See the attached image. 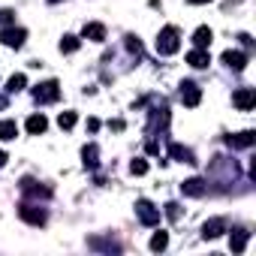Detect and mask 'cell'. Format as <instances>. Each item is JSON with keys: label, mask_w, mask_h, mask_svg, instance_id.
<instances>
[{"label": "cell", "mask_w": 256, "mask_h": 256, "mask_svg": "<svg viewBox=\"0 0 256 256\" xmlns=\"http://www.w3.org/2000/svg\"><path fill=\"white\" fill-rule=\"evenodd\" d=\"M178 48H181V34H178L175 24H166V28L160 30V36H157V54L169 58V54H175Z\"/></svg>", "instance_id": "1"}, {"label": "cell", "mask_w": 256, "mask_h": 256, "mask_svg": "<svg viewBox=\"0 0 256 256\" xmlns=\"http://www.w3.org/2000/svg\"><path fill=\"white\" fill-rule=\"evenodd\" d=\"M24 40H28V30H24V28H12V24H6L4 30H0V42H4L6 48H22Z\"/></svg>", "instance_id": "2"}, {"label": "cell", "mask_w": 256, "mask_h": 256, "mask_svg": "<svg viewBox=\"0 0 256 256\" xmlns=\"http://www.w3.org/2000/svg\"><path fill=\"white\" fill-rule=\"evenodd\" d=\"M58 96H60V84L54 78H48V82H42V84L34 88V100L36 102H54Z\"/></svg>", "instance_id": "3"}, {"label": "cell", "mask_w": 256, "mask_h": 256, "mask_svg": "<svg viewBox=\"0 0 256 256\" xmlns=\"http://www.w3.org/2000/svg\"><path fill=\"white\" fill-rule=\"evenodd\" d=\"M18 217H22L24 223H30V226H42V223H46V208L30 205V202H22V205H18Z\"/></svg>", "instance_id": "4"}, {"label": "cell", "mask_w": 256, "mask_h": 256, "mask_svg": "<svg viewBox=\"0 0 256 256\" xmlns=\"http://www.w3.org/2000/svg\"><path fill=\"white\" fill-rule=\"evenodd\" d=\"M136 217H139L145 226H157V223H160V208H154L148 199H139V202H136Z\"/></svg>", "instance_id": "5"}, {"label": "cell", "mask_w": 256, "mask_h": 256, "mask_svg": "<svg viewBox=\"0 0 256 256\" xmlns=\"http://www.w3.org/2000/svg\"><path fill=\"white\" fill-rule=\"evenodd\" d=\"M199 100H202L199 84H193V82H181V102H184V106H190V108H196V106H199Z\"/></svg>", "instance_id": "6"}, {"label": "cell", "mask_w": 256, "mask_h": 256, "mask_svg": "<svg viewBox=\"0 0 256 256\" xmlns=\"http://www.w3.org/2000/svg\"><path fill=\"white\" fill-rule=\"evenodd\" d=\"M232 102H235L241 112H250V108L256 106V90H253V88H241V90L232 94Z\"/></svg>", "instance_id": "7"}, {"label": "cell", "mask_w": 256, "mask_h": 256, "mask_svg": "<svg viewBox=\"0 0 256 256\" xmlns=\"http://www.w3.org/2000/svg\"><path fill=\"white\" fill-rule=\"evenodd\" d=\"M18 187H22V193H24V196H42V199H48V196H52V190H48V187H42V184H40V181H34V178H22V184H18Z\"/></svg>", "instance_id": "8"}, {"label": "cell", "mask_w": 256, "mask_h": 256, "mask_svg": "<svg viewBox=\"0 0 256 256\" xmlns=\"http://www.w3.org/2000/svg\"><path fill=\"white\" fill-rule=\"evenodd\" d=\"M220 60H223L229 70H235V72H241V70L247 66V54H244V52H232V48H229V52H223V58H220Z\"/></svg>", "instance_id": "9"}, {"label": "cell", "mask_w": 256, "mask_h": 256, "mask_svg": "<svg viewBox=\"0 0 256 256\" xmlns=\"http://www.w3.org/2000/svg\"><path fill=\"white\" fill-rule=\"evenodd\" d=\"M253 142H256V133H253V130H244V133L226 136V145H229V148H253Z\"/></svg>", "instance_id": "10"}, {"label": "cell", "mask_w": 256, "mask_h": 256, "mask_svg": "<svg viewBox=\"0 0 256 256\" xmlns=\"http://www.w3.org/2000/svg\"><path fill=\"white\" fill-rule=\"evenodd\" d=\"M169 157H172V160H178V163H190V166L196 163V154H193L190 148L178 145V142H172V145H169Z\"/></svg>", "instance_id": "11"}, {"label": "cell", "mask_w": 256, "mask_h": 256, "mask_svg": "<svg viewBox=\"0 0 256 256\" xmlns=\"http://www.w3.org/2000/svg\"><path fill=\"white\" fill-rule=\"evenodd\" d=\"M226 232V220L223 217H214V220H208L205 226H202V238L205 241H211V238H217V235H223Z\"/></svg>", "instance_id": "12"}, {"label": "cell", "mask_w": 256, "mask_h": 256, "mask_svg": "<svg viewBox=\"0 0 256 256\" xmlns=\"http://www.w3.org/2000/svg\"><path fill=\"white\" fill-rule=\"evenodd\" d=\"M205 190H208V181H202V178H190V181L181 184L184 196H205Z\"/></svg>", "instance_id": "13"}, {"label": "cell", "mask_w": 256, "mask_h": 256, "mask_svg": "<svg viewBox=\"0 0 256 256\" xmlns=\"http://www.w3.org/2000/svg\"><path fill=\"white\" fill-rule=\"evenodd\" d=\"M24 126H28V133H30V136H42V133L48 130V120H46V114H30Z\"/></svg>", "instance_id": "14"}, {"label": "cell", "mask_w": 256, "mask_h": 256, "mask_svg": "<svg viewBox=\"0 0 256 256\" xmlns=\"http://www.w3.org/2000/svg\"><path fill=\"white\" fill-rule=\"evenodd\" d=\"M187 64H190L193 70H205V66L211 64V58H208V52H205V48H193V52L187 54Z\"/></svg>", "instance_id": "15"}, {"label": "cell", "mask_w": 256, "mask_h": 256, "mask_svg": "<svg viewBox=\"0 0 256 256\" xmlns=\"http://www.w3.org/2000/svg\"><path fill=\"white\" fill-rule=\"evenodd\" d=\"M84 40H90V42H102L106 40V28L102 24H96V22H90V24H84Z\"/></svg>", "instance_id": "16"}, {"label": "cell", "mask_w": 256, "mask_h": 256, "mask_svg": "<svg viewBox=\"0 0 256 256\" xmlns=\"http://www.w3.org/2000/svg\"><path fill=\"white\" fill-rule=\"evenodd\" d=\"M247 238H250V232H244V229H235V232H232V238H229V247H232V253H244V247H247Z\"/></svg>", "instance_id": "17"}, {"label": "cell", "mask_w": 256, "mask_h": 256, "mask_svg": "<svg viewBox=\"0 0 256 256\" xmlns=\"http://www.w3.org/2000/svg\"><path fill=\"white\" fill-rule=\"evenodd\" d=\"M211 40H214L211 28H196V34H193V46H196V48H208Z\"/></svg>", "instance_id": "18"}, {"label": "cell", "mask_w": 256, "mask_h": 256, "mask_svg": "<svg viewBox=\"0 0 256 256\" xmlns=\"http://www.w3.org/2000/svg\"><path fill=\"white\" fill-rule=\"evenodd\" d=\"M18 136V124L16 120H0V142H10Z\"/></svg>", "instance_id": "19"}, {"label": "cell", "mask_w": 256, "mask_h": 256, "mask_svg": "<svg viewBox=\"0 0 256 256\" xmlns=\"http://www.w3.org/2000/svg\"><path fill=\"white\" fill-rule=\"evenodd\" d=\"M82 157H84V169H96V157H100V148L96 145H84V151H82Z\"/></svg>", "instance_id": "20"}, {"label": "cell", "mask_w": 256, "mask_h": 256, "mask_svg": "<svg viewBox=\"0 0 256 256\" xmlns=\"http://www.w3.org/2000/svg\"><path fill=\"white\" fill-rule=\"evenodd\" d=\"M76 120H78L76 112H60V114H58V126H60V130H72Z\"/></svg>", "instance_id": "21"}, {"label": "cell", "mask_w": 256, "mask_h": 256, "mask_svg": "<svg viewBox=\"0 0 256 256\" xmlns=\"http://www.w3.org/2000/svg\"><path fill=\"white\" fill-rule=\"evenodd\" d=\"M166 247H169V232H154V238H151V250L160 253V250H166Z\"/></svg>", "instance_id": "22"}, {"label": "cell", "mask_w": 256, "mask_h": 256, "mask_svg": "<svg viewBox=\"0 0 256 256\" xmlns=\"http://www.w3.org/2000/svg\"><path fill=\"white\" fill-rule=\"evenodd\" d=\"M24 84H28V78H24V72H16V76H12V78L6 82V90H10V94H18V90H22Z\"/></svg>", "instance_id": "23"}, {"label": "cell", "mask_w": 256, "mask_h": 256, "mask_svg": "<svg viewBox=\"0 0 256 256\" xmlns=\"http://www.w3.org/2000/svg\"><path fill=\"white\" fill-rule=\"evenodd\" d=\"M78 46H82V42H78V36H64V40H60V52H64V54L78 52Z\"/></svg>", "instance_id": "24"}, {"label": "cell", "mask_w": 256, "mask_h": 256, "mask_svg": "<svg viewBox=\"0 0 256 256\" xmlns=\"http://www.w3.org/2000/svg\"><path fill=\"white\" fill-rule=\"evenodd\" d=\"M88 244H90L94 250H120V247H118L114 241H100V238H90Z\"/></svg>", "instance_id": "25"}, {"label": "cell", "mask_w": 256, "mask_h": 256, "mask_svg": "<svg viewBox=\"0 0 256 256\" xmlns=\"http://www.w3.org/2000/svg\"><path fill=\"white\" fill-rule=\"evenodd\" d=\"M130 172H133V175H145V172H148V160H142V157H136V160L130 163Z\"/></svg>", "instance_id": "26"}, {"label": "cell", "mask_w": 256, "mask_h": 256, "mask_svg": "<svg viewBox=\"0 0 256 256\" xmlns=\"http://www.w3.org/2000/svg\"><path fill=\"white\" fill-rule=\"evenodd\" d=\"M166 217H169L172 223L181 220V205H178V202H169V205H166Z\"/></svg>", "instance_id": "27"}, {"label": "cell", "mask_w": 256, "mask_h": 256, "mask_svg": "<svg viewBox=\"0 0 256 256\" xmlns=\"http://www.w3.org/2000/svg\"><path fill=\"white\" fill-rule=\"evenodd\" d=\"M126 48H130L133 54H142V42H139V36H133V34L126 36Z\"/></svg>", "instance_id": "28"}, {"label": "cell", "mask_w": 256, "mask_h": 256, "mask_svg": "<svg viewBox=\"0 0 256 256\" xmlns=\"http://www.w3.org/2000/svg\"><path fill=\"white\" fill-rule=\"evenodd\" d=\"M0 22H4V24H12V22H16V12H12V10H4V12H0Z\"/></svg>", "instance_id": "29"}, {"label": "cell", "mask_w": 256, "mask_h": 256, "mask_svg": "<svg viewBox=\"0 0 256 256\" xmlns=\"http://www.w3.org/2000/svg\"><path fill=\"white\" fill-rule=\"evenodd\" d=\"M88 130H90V133L100 130V120H96V118H88Z\"/></svg>", "instance_id": "30"}, {"label": "cell", "mask_w": 256, "mask_h": 256, "mask_svg": "<svg viewBox=\"0 0 256 256\" xmlns=\"http://www.w3.org/2000/svg\"><path fill=\"white\" fill-rule=\"evenodd\" d=\"M187 4H193V6H199V4H211V0H187Z\"/></svg>", "instance_id": "31"}, {"label": "cell", "mask_w": 256, "mask_h": 256, "mask_svg": "<svg viewBox=\"0 0 256 256\" xmlns=\"http://www.w3.org/2000/svg\"><path fill=\"white\" fill-rule=\"evenodd\" d=\"M6 160H10V157H6V151H0V166H4Z\"/></svg>", "instance_id": "32"}, {"label": "cell", "mask_w": 256, "mask_h": 256, "mask_svg": "<svg viewBox=\"0 0 256 256\" xmlns=\"http://www.w3.org/2000/svg\"><path fill=\"white\" fill-rule=\"evenodd\" d=\"M0 108H6V96H0Z\"/></svg>", "instance_id": "33"}, {"label": "cell", "mask_w": 256, "mask_h": 256, "mask_svg": "<svg viewBox=\"0 0 256 256\" xmlns=\"http://www.w3.org/2000/svg\"><path fill=\"white\" fill-rule=\"evenodd\" d=\"M52 4H54V0H52Z\"/></svg>", "instance_id": "34"}]
</instances>
